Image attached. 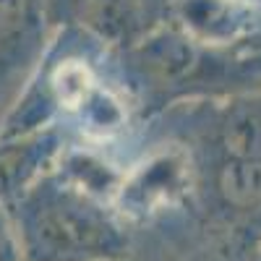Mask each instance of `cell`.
Returning <instances> with one entry per match:
<instances>
[{
    "mask_svg": "<svg viewBox=\"0 0 261 261\" xmlns=\"http://www.w3.org/2000/svg\"><path fill=\"white\" fill-rule=\"evenodd\" d=\"M251 261H261V235L256 238V243L251 248Z\"/></svg>",
    "mask_w": 261,
    "mask_h": 261,
    "instance_id": "7",
    "label": "cell"
},
{
    "mask_svg": "<svg viewBox=\"0 0 261 261\" xmlns=\"http://www.w3.org/2000/svg\"><path fill=\"white\" fill-rule=\"evenodd\" d=\"M196 196V165L180 141H165L123 170L115 209L134 227L178 209Z\"/></svg>",
    "mask_w": 261,
    "mask_h": 261,
    "instance_id": "3",
    "label": "cell"
},
{
    "mask_svg": "<svg viewBox=\"0 0 261 261\" xmlns=\"http://www.w3.org/2000/svg\"><path fill=\"white\" fill-rule=\"evenodd\" d=\"M27 261H128L134 230L107 196L58 165L8 206Z\"/></svg>",
    "mask_w": 261,
    "mask_h": 261,
    "instance_id": "2",
    "label": "cell"
},
{
    "mask_svg": "<svg viewBox=\"0 0 261 261\" xmlns=\"http://www.w3.org/2000/svg\"><path fill=\"white\" fill-rule=\"evenodd\" d=\"M68 136L60 125H45L21 134H0V204L11 206L45 172H50Z\"/></svg>",
    "mask_w": 261,
    "mask_h": 261,
    "instance_id": "5",
    "label": "cell"
},
{
    "mask_svg": "<svg viewBox=\"0 0 261 261\" xmlns=\"http://www.w3.org/2000/svg\"><path fill=\"white\" fill-rule=\"evenodd\" d=\"M0 261H27L21 251V241L13 225L11 209L0 204Z\"/></svg>",
    "mask_w": 261,
    "mask_h": 261,
    "instance_id": "6",
    "label": "cell"
},
{
    "mask_svg": "<svg viewBox=\"0 0 261 261\" xmlns=\"http://www.w3.org/2000/svg\"><path fill=\"white\" fill-rule=\"evenodd\" d=\"M188 128L180 141L196 165V196L232 225L261 235V86L165 110Z\"/></svg>",
    "mask_w": 261,
    "mask_h": 261,
    "instance_id": "1",
    "label": "cell"
},
{
    "mask_svg": "<svg viewBox=\"0 0 261 261\" xmlns=\"http://www.w3.org/2000/svg\"><path fill=\"white\" fill-rule=\"evenodd\" d=\"M8 105H11V102H8V97H6L3 92H0V118H3V113L8 110Z\"/></svg>",
    "mask_w": 261,
    "mask_h": 261,
    "instance_id": "8",
    "label": "cell"
},
{
    "mask_svg": "<svg viewBox=\"0 0 261 261\" xmlns=\"http://www.w3.org/2000/svg\"><path fill=\"white\" fill-rule=\"evenodd\" d=\"M45 16L50 34L71 29L107 50L128 47L157 24L149 0H45Z\"/></svg>",
    "mask_w": 261,
    "mask_h": 261,
    "instance_id": "4",
    "label": "cell"
}]
</instances>
